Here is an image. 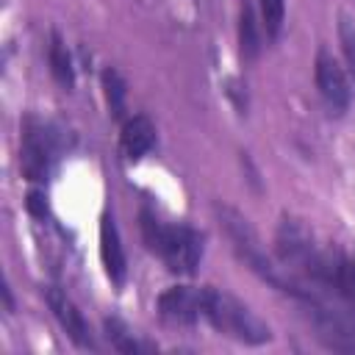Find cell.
Masks as SVG:
<instances>
[{"label": "cell", "instance_id": "cell-1", "mask_svg": "<svg viewBox=\"0 0 355 355\" xmlns=\"http://www.w3.org/2000/svg\"><path fill=\"white\" fill-rule=\"evenodd\" d=\"M141 241L153 255L164 261V266L178 277H191L205 252V236L191 225H166L153 208H141L139 214Z\"/></svg>", "mask_w": 355, "mask_h": 355}, {"label": "cell", "instance_id": "cell-2", "mask_svg": "<svg viewBox=\"0 0 355 355\" xmlns=\"http://www.w3.org/2000/svg\"><path fill=\"white\" fill-rule=\"evenodd\" d=\"M202 319L219 333L227 336L233 341L250 344V347H261L272 341V330L269 324L250 308L244 305L239 297H233L225 288L216 286H205L202 294Z\"/></svg>", "mask_w": 355, "mask_h": 355}, {"label": "cell", "instance_id": "cell-3", "mask_svg": "<svg viewBox=\"0 0 355 355\" xmlns=\"http://www.w3.org/2000/svg\"><path fill=\"white\" fill-rule=\"evenodd\" d=\"M67 130L53 122L25 116L19 128V169L31 183H47L55 161L67 150Z\"/></svg>", "mask_w": 355, "mask_h": 355}, {"label": "cell", "instance_id": "cell-4", "mask_svg": "<svg viewBox=\"0 0 355 355\" xmlns=\"http://www.w3.org/2000/svg\"><path fill=\"white\" fill-rule=\"evenodd\" d=\"M275 252L286 269H291L294 275H302L305 266L319 252V244H316L313 233L300 219L283 216L277 225V233H275Z\"/></svg>", "mask_w": 355, "mask_h": 355}, {"label": "cell", "instance_id": "cell-5", "mask_svg": "<svg viewBox=\"0 0 355 355\" xmlns=\"http://www.w3.org/2000/svg\"><path fill=\"white\" fill-rule=\"evenodd\" d=\"M313 78H316V89H319L322 100L327 103V108L336 114H344L349 108L352 89H349V78H347L344 67L333 58V53L327 47H319V53H316Z\"/></svg>", "mask_w": 355, "mask_h": 355}, {"label": "cell", "instance_id": "cell-6", "mask_svg": "<svg viewBox=\"0 0 355 355\" xmlns=\"http://www.w3.org/2000/svg\"><path fill=\"white\" fill-rule=\"evenodd\" d=\"M44 302L50 308V313L55 316V322L61 324V330L67 333V338L80 347V349H97L94 333L89 327V322L83 319V313L78 311V305L67 297V291H61L58 286H44Z\"/></svg>", "mask_w": 355, "mask_h": 355}, {"label": "cell", "instance_id": "cell-7", "mask_svg": "<svg viewBox=\"0 0 355 355\" xmlns=\"http://www.w3.org/2000/svg\"><path fill=\"white\" fill-rule=\"evenodd\" d=\"M202 294L205 286H169L158 294L155 311L169 324H194L202 316Z\"/></svg>", "mask_w": 355, "mask_h": 355}, {"label": "cell", "instance_id": "cell-8", "mask_svg": "<svg viewBox=\"0 0 355 355\" xmlns=\"http://www.w3.org/2000/svg\"><path fill=\"white\" fill-rule=\"evenodd\" d=\"M100 261H103V269H105V277L111 280V286L122 288L125 277H128V258H125V247H122V239H119L111 211H103V216H100Z\"/></svg>", "mask_w": 355, "mask_h": 355}, {"label": "cell", "instance_id": "cell-9", "mask_svg": "<svg viewBox=\"0 0 355 355\" xmlns=\"http://www.w3.org/2000/svg\"><path fill=\"white\" fill-rule=\"evenodd\" d=\"M155 147V125L147 114H133L122 122V133H119V150L128 161H139L144 158L150 150Z\"/></svg>", "mask_w": 355, "mask_h": 355}, {"label": "cell", "instance_id": "cell-10", "mask_svg": "<svg viewBox=\"0 0 355 355\" xmlns=\"http://www.w3.org/2000/svg\"><path fill=\"white\" fill-rule=\"evenodd\" d=\"M47 64H50V75L55 78V83L61 89H75V61H72V53L64 42V36L53 28L50 31V39H47Z\"/></svg>", "mask_w": 355, "mask_h": 355}, {"label": "cell", "instance_id": "cell-11", "mask_svg": "<svg viewBox=\"0 0 355 355\" xmlns=\"http://www.w3.org/2000/svg\"><path fill=\"white\" fill-rule=\"evenodd\" d=\"M261 28H258V17L250 0H241L239 6V50L244 61H255L261 55Z\"/></svg>", "mask_w": 355, "mask_h": 355}, {"label": "cell", "instance_id": "cell-12", "mask_svg": "<svg viewBox=\"0 0 355 355\" xmlns=\"http://www.w3.org/2000/svg\"><path fill=\"white\" fill-rule=\"evenodd\" d=\"M103 330H105V338L111 341V347H114L116 352L141 355V352H153V349H155V344H150V341H144V338H136V336L130 333V327H128L122 319H116V316H105V319H103Z\"/></svg>", "mask_w": 355, "mask_h": 355}, {"label": "cell", "instance_id": "cell-13", "mask_svg": "<svg viewBox=\"0 0 355 355\" xmlns=\"http://www.w3.org/2000/svg\"><path fill=\"white\" fill-rule=\"evenodd\" d=\"M100 86H103V94H105L108 114L114 119H122L125 116V103H128V83H125L122 72L116 67H103Z\"/></svg>", "mask_w": 355, "mask_h": 355}, {"label": "cell", "instance_id": "cell-14", "mask_svg": "<svg viewBox=\"0 0 355 355\" xmlns=\"http://www.w3.org/2000/svg\"><path fill=\"white\" fill-rule=\"evenodd\" d=\"M261 6V25L266 31V39H277L286 22V0H258Z\"/></svg>", "mask_w": 355, "mask_h": 355}, {"label": "cell", "instance_id": "cell-15", "mask_svg": "<svg viewBox=\"0 0 355 355\" xmlns=\"http://www.w3.org/2000/svg\"><path fill=\"white\" fill-rule=\"evenodd\" d=\"M338 42H341V50H344V58H347V67L355 78V22L341 14L338 17Z\"/></svg>", "mask_w": 355, "mask_h": 355}, {"label": "cell", "instance_id": "cell-16", "mask_svg": "<svg viewBox=\"0 0 355 355\" xmlns=\"http://www.w3.org/2000/svg\"><path fill=\"white\" fill-rule=\"evenodd\" d=\"M225 94L233 100V108L244 116V114H247V105H250V100H247V83H241L239 78H230V80L225 83Z\"/></svg>", "mask_w": 355, "mask_h": 355}, {"label": "cell", "instance_id": "cell-17", "mask_svg": "<svg viewBox=\"0 0 355 355\" xmlns=\"http://www.w3.org/2000/svg\"><path fill=\"white\" fill-rule=\"evenodd\" d=\"M25 208H28L31 216L47 219V214H50V208H47V194H44L42 189H31V191L25 194Z\"/></svg>", "mask_w": 355, "mask_h": 355}, {"label": "cell", "instance_id": "cell-18", "mask_svg": "<svg viewBox=\"0 0 355 355\" xmlns=\"http://www.w3.org/2000/svg\"><path fill=\"white\" fill-rule=\"evenodd\" d=\"M0 294H3V302H6V311H8V313H14V297H11V286H8V283H3V288H0Z\"/></svg>", "mask_w": 355, "mask_h": 355}]
</instances>
